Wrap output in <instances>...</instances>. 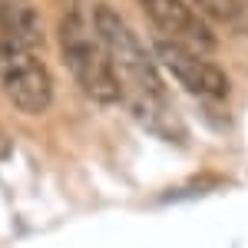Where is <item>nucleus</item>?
I'll return each instance as SVG.
<instances>
[{
    "label": "nucleus",
    "instance_id": "obj_1",
    "mask_svg": "<svg viewBox=\"0 0 248 248\" xmlns=\"http://www.w3.org/2000/svg\"><path fill=\"white\" fill-rule=\"evenodd\" d=\"M93 33L113 60L126 99H169L155 57L139 43L133 27L123 20L116 7L103 3V0L93 7Z\"/></svg>",
    "mask_w": 248,
    "mask_h": 248
},
{
    "label": "nucleus",
    "instance_id": "obj_2",
    "mask_svg": "<svg viewBox=\"0 0 248 248\" xmlns=\"http://www.w3.org/2000/svg\"><path fill=\"white\" fill-rule=\"evenodd\" d=\"M60 53L66 70L73 73L77 86L99 106H116L123 99V83L116 73L109 53L103 50V43L93 30L77 17L66 14L60 20Z\"/></svg>",
    "mask_w": 248,
    "mask_h": 248
},
{
    "label": "nucleus",
    "instance_id": "obj_3",
    "mask_svg": "<svg viewBox=\"0 0 248 248\" xmlns=\"http://www.w3.org/2000/svg\"><path fill=\"white\" fill-rule=\"evenodd\" d=\"M0 86L10 106L27 116H43L53 106V79L40 53L0 37Z\"/></svg>",
    "mask_w": 248,
    "mask_h": 248
},
{
    "label": "nucleus",
    "instance_id": "obj_4",
    "mask_svg": "<svg viewBox=\"0 0 248 248\" xmlns=\"http://www.w3.org/2000/svg\"><path fill=\"white\" fill-rule=\"evenodd\" d=\"M153 57L192 96H202V99H225L229 96V77H225V70L215 66L209 57L195 53V50L182 46V43H172L166 37H155Z\"/></svg>",
    "mask_w": 248,
    "mask_h": 248
},
{
    "label": "nucleus",
    "instance_id": "obj_5",
    "mask_svg": "<svg viewBox=\"0 0 248 248\" xmlns=\"http://www.w3.org/2000/svg\"><path fill=\"white\" fill-rule=\"evenodd\" d=\"M139 3H142L146 17L153 20V27L166 40L182 43V46H189L202 57L218 46L212 23L199 17V10L192 3H186V0H139Z\"/></svg>",
    "mask_w": 248,
    "mask_h": 248
},
{
    "label": "nucleus",
    "instance_id": "obj_6",
    "mask_svg": "<svg viewBox=\"0 0 248 248\" xmlns=\"http://www.w3.org/2000/svg\"><path fill=\"white\" fill-rule=\"evenodd\" d=\"M0 37L33 53L46 46V30L27 0H0Z\"/></svg>",
    "mask_w": 248,
    "mask_h": 248
},
{
    "label": "nucleus",
    "instance_id": "obj_7",
    "mask_svg": "<svg viewBox=\"0 0 248 248\" xmlns=\"http://www.w3.org/2000/svg\"><path fill=\"white\" fill-rule=\"evenodd\" d=\"M192 7L205 23H222V27H238L248 17L242 0H192Z\"/></svg>",
    "mask_w": 248,
    "mask_h": 248
}]
</instances>
